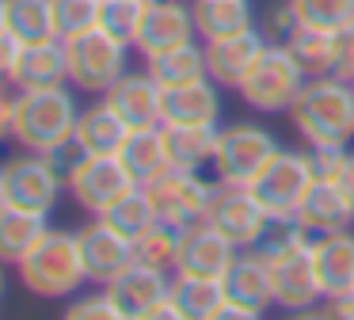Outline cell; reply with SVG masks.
Returning <instances> with one entry per match:
<instances>
[{
	"instance_id": "cell-45",
	"label": "cell",
	"mask_w": 354,
	"mask_h": 320,
	"mask_svg": "<svg viewBox=\"0 0 354 320\" xmlns=\"http://www.w3.org/2000/svg\"><path fill=\"white\" fill-rule=\"evenodd\" d=\"M8 202V198H4V172H0V206Z\"/></svg>"
},
{
	"instance_id": "cell-23",
	"label": "cell",
	"mask_w": 354,
	"mask_h": 320,
	"mask_svg": "<svg viewBox=\"0 0 354 320\" xmlns=\"http://www.w3.org/2000/svg\"><path fill=\"white\" fill-rule=\"evenodd\" d=\"M168 168L179 172H202L217 157V137L221 126H160Z\"/></svg>"
},
{
	"instance_id": "cell-13",
	"label": "cell",
	"mask_w": 354,
	"mask_h": 320,
	"mask_svg": "<svg viewBox=\"0 0 354 320\" xmlns=\"http://www.w3.org/2000/svg\"><path fill=\"white\" fill-rule=\"evenodd\" d=\"M236 244L225 233H217L209 221H194L179 236L176 271L179 274H202V278H225L229 267L236 263Z\"/></svg>"
},
{
	"instance_id": "cell-12",
	"label": "cell",
	"mask_w": 354,
	"mask_h": 320,
	"mask_svg": "<svg viewBox=\"0 0 354 320\" xmlns=\"http://www.w3.org/2000/svg\"><path fill=\"white\" fill-rule=\"evenodd\" d=\"M77 244H80V259H84V274L95 286L115 282L133 263V240L126 233H118L111 221H103L100 213L77 229Z\"/></svg>"
},
{
	"instance_id": "cell-19",
	"label": "cell",
	"mask_w": 354,
	"mask_h": 320,
	"mask_svg": "<svg viewBox=\"0 0 354 320\" xmlns=\"http://www.w3.org/2000/svg\"><path fill=\"white\" fill-rule=\"evenodd\" d=\"M168 290H171L168 271L149 267V263H138V259H133L115 282H107V294L115 297V305L122 309V320H141L156 301L168 297Z\"/></svg>"
},
{
	"instance_id": "cell-36",
	"label": "cell",
	"mask_w": 354,
	"mask_h": 320,
	"mask_svg": "<svg viewBox=\"0 0 354 320\" xmlns=\"http://www.w3.org/2000/svg\"><path fill=\"white\" fill-rule=\"evenodd\" d=\"M141 15H145V0H100V27L130 46L138 38Z\"/></svg>"
},
{
	"instance_id": "cell-9",
	"label": "cell",
	"mask_w": 354,
	"mask_h": 320,
	"mask_svg": "<svg viewBox=\"0 0 354 320\" xmlns=\"http://www.w3.org/2000/svg\"><path fill=\"white\" fill-rule=\"evenodd\" d=\"M4 172V198L12 206H27V210L50 213L62 198L65 175L57 172V164L46 157V152H31L27 149L24 157H12L0 164Z\"/></svg>"
},
{
	"instance_id": "cell-8",
	"label": "cell",
	"mask_w": 354,
	"mask_h": 320,
	"mask_svg": "<svg viewBox=\"0 0 354 320\" xmlns=\"http://www.w3.org/2000/svg\"><path fill=\"white\" fill-rule=\"evenodd\" d=\"M217 187L206 183L198 172H179V168H164L160 175H153L145 183L149 198L156 206V217L171 221V225H183V229L194 225V221H206Z\"/></svg>"
},
{
	"instance_id": "cell-7",
	"label": "cell",
	"mask_w": 354,
	"mask_h": 320,
	"mask_svg": "<svg viewBox=\"0 0 354 320\" xmlns=\"http://www.w3.org/2000/svg\"><path fill=\"white\" fill-rule=\"evenodd\" d=\"M65 50H69V84L92 96H103L126 73V57H130V42L107 35L103 27L65 42Z\"/></svg>"
},
{
	"instance_id": "cell-46",
	"label": "cell",
	"mask_w": 354,
	"mask_h": 320,
	"mask_svg": "<svg viewBox=\"0 0 354 320\" xmlns=\"http://www.w3.org/2000/svg\"><path fill=\"white\" fill-rule=\"evenodd\" d=\"M4 267L8 263H0V297H4Z\"/></svg>"
},
{
	"instance_id": "cell-30",
	"label": "cell",
	"mask_w": 354,
	"mask_h": 320,
	"mask_svg": "<svg viewBox=\"0 0 354 320\" xmlns=\"http://www.w3.org/2000/svg\"><path fill=\"white\" fill-rule=\"evenodd\" d=\"M118 160H122L126 172H130L138 183H149L153 175H160L164 168H168V152H164L160 126H153V130H130L126 145L118 149Z\"/></svg>"
},
{
	"instance_id": "cell-31",
	"label": "cell",
	"mask_w": 354,
	"mask_h": 320,
	"mask_svg": "<svg viewBox=\"0 0 354 320\" xmlns=\"http://www.w3.org/2000/svg\"><path fill=\"white\" fill-rule=\"evenodd\" d=\"M103 221H111V225L118 229V233H126L133 240V236H141L149 225L156 221V206L153 198H149L145 183H133L130 190H126L122 198H115V202L107 206V210L100 213Z\"/></svg>"
},
{
	"instance_id": "cell-11",
	"label": "cell",
	"mask_w": 354,
	"mask_h": 320,
	"mask_svg": "<svg viewBox=\"0 0 354 320\" xmlns=\"http://www.w3.org/2000/svg\"><path fill=\"white\" fill-rule=\"evenodd\" d=\"M206 221L217 229V233L229 236L240 251L255 248L270 229V213L263 210L259 198H255L248 187H217Z\"/></svg>"
},
{
	"instance_id": "cell-38",
	"label": "cell",
	"mask_w": 354,
	"mask_h": 320,
	"mask_svg": "<svg viewBox=\"0 0 354 320\" xmlns=\"http://www.w3.org/2000/svg\"><path fill=\"white\" fill-rule=\"evenodd\" d=\"M263 23H267V30H263V35H267L270 42H290L293 30L301 27L297 15H293V8H290V0H282V4L270 8V12L263 15Z\"/></svg>"
},
{
	"instance_id": "cell-44",
	"label": "cell",
	"mask_w": 354,
	"mask_h": 320,
	"mask_svg": "<svg viewBox=\"0 0 354 320\" xmlns=\"http://www.w3.org/2000/svg\"><path fill=\"white\" fill-rule=\"evenodd\" d=\"M8 30V0H0V35Z\"/></svg>"
},
{
	"instance_id": "cell-29",
	"label": "cell",
	"mask_w": 354,
	"mask_h": 320,
	"mask_svg": "<svg viewBox=\"0 0 354 320\" xmlns=\"http://www.w3.org/2000/svg\"><path fill=\"white\" fill-rule=\"evenodd\" d=\"M145 69L160 88L198 80V76H206V46H194V38L191 42H179V46H168V50L145 57Z\"/></svg>"
},
{
	"instance_id": "cell-22",
	"label": "cell",
	"mask_w": 354,
	"mask_h": 320,
	"mask_svg": "<svg viewBox=\"0 0 354 320\" xmlns=\"http://www.w3.org/2000/svg\"><path fill=\"white\" fill-rule=\"evenodd\" d=\"M225 297L248 305L255 317L267 312V305H274V282H270V263L255 248H248L244 256H236V263L225 274Z\"/></svg>"
},
{
	"instance_id": "cell-24",
	"label": "cell",
	"mask_w": 354,
	"mask_h": 320,
	"mask_svg": "<svg viewBox=\"0 0 354 320\" xmlns=\"http://www.w3.org/2000/svg\"><path fill=\"white\" fill-rule=\"evenodd\" d=\"M77 145L84 152H95V157H118V149L126 145V137H130V126H126L122 118H118V111L107 103V99H100V103L84 107L77 118Z\"/></svg>"
},
{
	"instance_id": "cell-10",
	"label": "cell",
	"mask_w": 354,
	"mask_h": 320,
	"mask_svg": "<svg viewBox=\"0 0 354 320\" xmlns=\"http://www.w3.org/2000/svg\"><path fill=\"white\" fill-rule=\"evenodd\" d=\"M133 175L126 172V164L118 157H95V152H84L77 160V168L69 172L65 187L77 198V206H84L88 213H103L115 198H122L126 190L133 187Z\"/></svg>"
},
{
	"instance_id": "cell-20",
	"label": "cell",
	"mask_w": 354,
	"mask_h": 320,
	"mask_svg": "<svg viewBox=\"0 0 354 320\" xmlns=\"http://www.w3.org/2000/svg\"><path fill=\"white\" fill-rule=\"evenodd\" d=\"M16 91L24 88H54V84H69V50L62 38H46V42H24L19 46L12 80Z\"/></svg>"
},
{
	"instance_id": "cell-41",
	"label": "cell",
	"mask_w": 354,
	"mask_h": 320,
	"mask_svg": "<svg viewBox=\"0 0 354 320\" xmlns=\"http://www.w3.org/2000/svg\"><path fill=\"white\" fill-rule=\"evenodd\" d=\"M328 317H343V320H354V290H346V294L339 297H328Z\"/></svg>"
},
{
	"instance_id": "cell-2",
	"label": "cell",
	"mask_w": 354,
	"mask_h": 320,
	"mask_svg": "<svg viewBox=\"0 0 354 320\" xmlns=\"http://www.w3.org/2000/svg\"><path fill=\"white\" fill-rule=\"evenodd\" d=\"M80 107L65 84L16 91V141L31 152H54L77 134Z\"/></svg>"
},
{
	"instance_id": "cell-48",
	"label": "cell",
	"mask_w": 354,
	"mask_h": 320,
	"mask_svg": "<svg viewBox=\"0 0 354 320\" xmlns=\"http://www.w3.org/2000/svg\"><path fill=\"white\" fill-rule=\"evenodd\" d=\"M351 88H354V80H351Z\"/></svg>"
},
{
	"instance_id": "cell-21",
	"label": "cell",
	"mask_w": 354,
	"mask_h": 320,
	"mask_svg": "<svg viewBox=\"0 0 354 320\" xmlns=\"http://www.w3.org/2000/svg\"><path fill=\"white\" fill-rule=\"evenodd\" d=\"M313 263L320 274L324 297H339L354 290V233L339 229V233H324L313 240Z\"/></svg>"
},
{
	"instance_id": "cell-14",
	"label": "cell",
	"mask_w": 354,
	"mask_h": 320,
	"mask_svg": "<svg viewBox=\"0 0 354 320\" xmlns=\"http://www.w3.org/2000/svg\"><path fill=\"white\" fill-rule=\"evenodd\" d=\"M301 229L308 236H324V233H339V229H351L354 225V198L339 187L335 179H324L316 175L313 187L305 190L297 213H293Z\"/></svg>"
},
{
	"instance_id": "cell-40",
	"label": "cell",
	"mask_w": 354,
	"mask_h": 320,
	"mask_svg": "<svg viewBox=\"0 0 354 320\" xmlns=\"http://www.w3.org/2000/svg\"><path fill=\"white\" fill-rule=\"evenodd\" d=\"M8 137H16V96H8L0 84V141Z\"/></svg>"
},
{
	"instance_id": "cell-34",
	"label": "cell",
	"mask_w": 354,
	"mask_h": 320,
	"mask_svg": "<svg viewBox=\"0 0 354 320\" xmlns=\"http://www.w3.org/2000/svg\"><path fill=\"white\" fill-rule=\"evenodd\" d=\"M290 8L301 27L339 30V35L354 30V0H290Z\"/></svg>"
},
{
	"instance_id": "cell-3",
	"label": "cell",
	"mask_w": 354,
	"mask_h": 320,
	"mask_svg": "<svg viewBox=\"0 0 354 320\" xmlns=\"http://www.w3.org/2000/svg\"><path fill=\"white\" fill-rule=\"evenodd\" d=\"M16 271L35 297H73L80 282H88L77 233L65 229H46L42 240L16 263Z\"/></svg>"
},
{
	"instance_id": "cell-27",
	"label": "cell",
	"mask_w": 354,
	"mask_h": 320,
	"mask_svg": "<svg viewBox=\"0 0 354 320\" xmlns=\"http://www.w3.org/2000/svg\"><path fill=\"white\" fill-rule=\"evenodd\" d=\"M191 12H194V30H198L206 42L255 27L252 0H194Z\"/></svg>"
},
{
	"instance_id": "cell-43",
	"label": "cell",
	"mask_w": 354,
	"mask_h": 320,
	"mask_svg": "<svg viewBox=\"0 0 354 320\" xmlns=\"http://www.w3.org/2000/svg\"><path fill=\"white\" fill-rule=\"evenodd\" d=\"M335 183H339V187H343V190H346V195H351V198H354V152H351V157H346V164H343V168H339V175H335Z\"/></svg>"
},
{
	"instance_id": "cell-47",
	"label": "cell",
	"mask_w": 354,
	"mask_h": 320,
	"mask_svg": "<svg viewBox=\"0 0 354 320\" xmlns=\"http://www.w3.org/2000/svg\"><path fill=\"white\" fill-rule=\"evenodd\" d=\"M145 4H160V0H145Z\"/></svg>"
},
{
	"instance_id": "cell-37",
	"label": "cell",
	"mask_w": 354,
	"mask_h": 320,
	"mask_svg": "<svg viewBox=\"0 0 354 320\" xmlns=\"http://www.w3.org/2000/svg\"><path fill=\"white\" fill-rule=\"evenodd\" d=\"M69 317H77V320H122V309H118L115 297L107 294V286H100V294H88V297H80V301H73Z\"/></svg>"
},
{
	"instance_id": "cell-35",
	"label": "cell",
	"mask_w": 354,
	"mask_h": 320,
	"mask_svg": "<svg viewBox=\"0 0 354 320\" xmlns=\"http://www.w3.org/2000/svg\"><path fill=\"white\" fill-rule=\"evenodd\" d=\"M54 27L62 42L100 27V0H54Z\"/></svg>"
},
{
	"instance_id": "cell-15",
	"label": "cell",
	"mask_w": 354,
	"mask_h": 320,
	"mask_svg": "<svg viewBox=\"0 0 354 320\" xmlns=\"http://www.w3.org/2000/svg\"><path fill=\"white\" fill-rule=\"evenodd\" d=\"M103 99L115 107L118 118H122L130 130L164 126V118H160L164 88L153 80V76H149V69H145V73H130V69H126V73L118 76L107 91H103Z\"/></svg>"
},
{
	"instance_id": "cell-6",
	"label": "cell",
	"mask_w": 354,
	"mask_h": 320,
	"mask_svg": "<svg viewBox=\"0 0 354 320\" xmlns=\"http://www.w3.org/2000/svg\"><path fill=\"white\" fill-rule=\"evenodd\" d=\"M278 152V137L267 126L255 122H232L217 137V157H214V175L221 187H248L263 172L270 157Z\"/></svg>"
},
{
	"instance_id": "cell-18",
	"label": "cell",
	"mask_w": 354,
	"mask_h": 320,
	"mask_svg": "<svg viewBox=\"0 0 354 320\" xmlns=\"http://www.w3.org/2000/svg\"><path fill=\"white\" fill-rule=\"evenodd\" d=\"M263 50H267V35L255 27L229 38H214L206 42V76L221 88H240Z\"/></svg>"
},
{
	"instance_id": "cell-5",
	"label": "cell",
	"mask_w": 354,
	"mask_h": 320,
	"mask_svg": "<svg viewBox=\"0 0 354 320\" xmlns=\"http://www.w3.org/2000/svg\"><path fill=\"white\" fill-rule=\"evenodd\" d=\"M313 179H316V168H313V160H308V149L305 152L301 149H278L274 157L263 164V172L248 183V190L259 198V206L270 213V221H290L293 213H297L305 190L313 187Z\"/></svg>"
},
{
	"instance_id": "cell-42",
	"label": "cell",
	"mask_w": 354,
	"mask_h": 320,
	"mask_svg": "<svg viewBox=\"0 0 354 320\" xmlns=\"http://www.w3.org/2000/svg\"><path fill=\"white\" fill-rule=\"evenodd\" d=\"M343 80H354V30L346 35V50H343V65H339V73Z\"/></svg>"
},
{
	"instance_id": "cell-32",
	"label": "cell",
	"mask_w": 354,
	"mask_h": 320,
	"mask_svg": "<svg viewBox=\"0 0 354 320\" xmlns=\"http://www.w3.org/2000/svg\"><path fill=\"white\" fill-rule=\"evenodd\" d=\"M179 236H183V225H171V221L156 217L141 236H133V259L149 267H160V271H176Z\"/></svg>"
},
{
	"instance_id": "cell-17",
	"label": "cell",
	"mask_w": 354,
	"mask_h": 320,
	"mask_svg": "<svg viewBox=\"0 0 354 320\" xmlns=\"http://www.w3.org/2000/svg\"><path fill=\"white\" fill-rule=\"evenodd\" d=\"M217 88L221 84H214L209 76L164 88L160 99L164 126H217L221 122V91Z\"/></svg>"
},
{
	"instance_id": "cell-25",
	"label": "cell",
	"mask_w": 354,
	"mask_h": 320,
	"mask_svg": "<svg viewBox=\"0 0 354 320\" xmlns=\"http://www.w3.org/2000/svg\"><path fill=\"white\" fill-rule=\"evenodd\" d=\"M290 53L297 57V65L305 69V76H331L343 65L346 35L339 30H316V27H297L290 42Z\"/></svg>"
},
{
	"instance_id": "cell-1",
	"label": "cell",
	"mask_w": 354,
	"mask_h": 320,
	"mask_svg": "<svg viewBox=\"0 0 354 320\" xmlns=\"http://www.w3.org/2000/svg\"><path fill=\"white\" fill-rule=\"evenodd\" d=\"M290 118L308 145L354 141V88L343 76H308L290 107Z\"/></svg>"
},
{
	"instance_id": "cell-26",
	"label": "cell",
	"mask_w": 354,
	"mask_h": 320,
	"mask_svg": "<svg viewBox=\"0 0 354 320\" xmlns=\"http://www.w3.org/2000/svg\"><path fill=\"white\" fill-rule=\"evenodd\" d=\"M46 229H50L46 225V213L4 202V206H0V263L16 267L19 259H24L27 251L42 240Z\"/></svg>"
},
{
	"instance_id": "cell-39",
	"label": "cell",
	"mask_w": 354,
	"mask_h": 320,
	"mask_svg": "<svg viewBox=\"0 0 354 320\" xmlns=\"http://www.w3.org/2000/svg\"><path fill=\"white\" fill-rule=\"evenodd\" d=\"M19 46H24V42H19L12 30H4V35H0V84H8V80H12V69H16Z\"/></svg>"
},
{
	"instance_id": "cell-28",
	"label": "cell",
	"mask_w": 354,
	"mask_h": 320,
	"mask_svg": "<svg viewBox=\"0 0 354 320\" xmlns=\"http://www.w3.org/2000/svg\"><path fill=\"white\" fill-rule=\"evenodd\" d=\"M168 297L176 301L183 320H214L225 301V278H202V274H179L171 278Z\"/></svg>"
},
{
	"instance_id": "cell-33",
	"label": "cell",
	"mask_w": 354,
	"mask_h": 320,
	"mask_svg": "<svg viewBox=\"0 0 354 320\" xmlns=\"http://www.w3.org/2000/svg\"><path fill=\"white\" fill-rule=\"evenodd\" d=\"M8 30L19 42H46V38H57L54 0H8Z\"/></svg>"
},
{
	"instance_id": "cell-4",
	"label": "cell",
	"mask_w": 354,
	"mask_h": 320,
	"mask_svg": "<svg viewBox=\"0 0 354 320\" xmlns=\"http://www.w3.org/2000/svg\"><path fill=\"white\" fill-rule=\"evenodd\" d=\"M305 69L297 65V57L290 53L286 42H267V50L259 53V61L252 65V73L244 76L240 84V96L252 111L259 114H278V111H290L297 91L305 88Z\"/></svg>"
},
{
	"instance_id": "cell-16",
	"label": "cell",
	"mask_w": 354,
	"mask_h": 320,
	"mask_svg": "<svg viewBox=\"0 0 354 320\" xmlns=\"http://www.w3.org/2000/svg\"><path fill=\"white\" fill-rule=\"evenodd\" d=\"M198 35L194 30V12L183 0H160V4H145V15H141L138 38H133V50L141 57H153V53L168 50V46L191 42Z\"/></svg>"
}]
</instances>
